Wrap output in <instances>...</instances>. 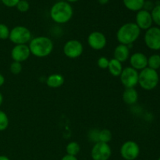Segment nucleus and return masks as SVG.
Segmentation results:
<instances>
[{
    "instance_id": "1",
    "label": "nucleus",
    "mask_w": 160,
    "mask_h": 160,
    "mask_svg": "<svg viewBox=\"0 0 160 160\" xmlns=\"http://www.w3.org/2000/svg\"><path fill=\"white\" fill-rule=\"evenodd\" d=\"M31 54L37 58H45L49 56L54 49V43L50 38L38 36L32 38L28 43Z\"/></svg>"
},
{
    "instance_id": "2",
    "label": "nucleus",
    "mask_w": 160,
    "mask_h": 160,
    "mask_svg": "<svg viewBox=\"0 0 160 160\" xmlns=\"http://www.w3.org/2000/svg\"><path fill=\"white\" fill-rule=\"evenodd\" d=\"M52 20L58 24H64L70 21L73 16L71 4L66 1H59L52 6L49 12Z\"/></svg>"
},
{
    "instance_id": "3",
    "label": "nucleus",
    "mask_w": 160,
    "mask_h": 160,
    "mask_svg": "<svg viewBox=\"0 0 160 160\" xmlns=\"http://www.w3.org/2000/svg\"><path fill=\"white\" fill-rule=\"evenodd\" d=\"M141 29L135 23L129 22L123 23L120 27L117 32V39L121 45H132L139 38L141 35Z\"/></svg>"
},
{
    "instance_id": "4",
    "label": "nucleus",
    "mask_w": 160,
    "mask_h": 160,
    "mask_svg": "<svg viewBox=\"0 0 160 160\" xmlns=\"http://www.w3.org/2000/svg\"><path fill=\"white\" fill-rule=\"evenodd\" d=\"M159 82V76L157 70L146 67L141 70L138 76V84L145 91H152L156 88Z\"/></svg>"
},
{
    "instance_id": "5",
    "label": "nucleus",
    "mask_w": 160,
    "mask_h": 160,
    "mask_svg": "<svg viewBox=\"0 0 160 160\" xmlns=\"http://www.w3.org/2000/svg\"><path fill=\"white\" fill-rule=\"evenodd\" d=\"M9 41L14 45H28L32 39L30 29L24 26H16L10 30Z\"/></svg>"
},
{
    "instance_id": "6",
    "label": "nucleus",
    "mask_w": 160,
    "mask_h": 160,
    "mask_svg": "<svg viewBox=\"0 0 160 160\" xmlns=\"http://www.w3.org/2000/svg\"><path fill=\"white\" fill-rule=\"evenodd\" d=\"M139 72L131 67L123 68L121 74L120 75V80L122 85L125 88H134L138 84Z\"/></svg>"
},
{
    "instance_id": "7",
    "label": "nucleus",
    "mask_w": 160,
    "mask_h": 160,
    "mask_svg": "<svg viewBox=\"0 0 160 160\" xmlns=\"http://www.w3.org/2000/svg\"><path fill=\"white\" fill-rule=\"evenodd\" d=\"M62 51L63 54L69 59H78L83 54L84 45L81 41L77 39H70L64 44Z\"/></svg>"
},
{
    "instance_id": "8",
    "label": "nucleus",
    "mask_w": 160,
    "mask_h": 160,
    "mask_svg": "<svg viewBox=\"0 0 160 160\" xmlns=\"http://www.w3.org/2000/svg\"><path fill=\"white\" fill-rule=\"evenodd\" d=\"M144 41L149 49L153 51L160 50V28L152 27L145 31Z\"/></svg>"
},
{
    "instance_id": "9",
    "label": "nucleus",
    "mask_w": 160,
    "mask_h": 160,
    "mask_svg": "<svg viewBox=\"0 0 160 160\" xmlns=\"http://www.w3.org/2000/svg\"><path fill=\"white\" fill-rule=\"evenodd\" d=\"M120 156L125 160H135L140 154V147L134 141H127L120 147Z\"/></svg>"
},
{
    "instance_id": "10",
    "label": "nucleus",
    "mask_w": 160,
    "mask_h": 160,
    "mask_svg": "<svg viewBox=\"0 0 160 160\" xmlns=\"http://www.w3.org/2000/svg\"><path fill=\"white\" fill-rule=\"evenodd\" d=\"M112 155V149L108 143L96 142L91 151V156L93 160H109Z\"/></svg>"
},
{
    "instance_id": "11",
    "label": "nucleus",
    "mask_w": 160,
    "mask_h": 160,
    "mask_svg": "<svg viewBox=\"0 0 160 160\" xmlns=\"http://www.w3.org/2000/svg\"><path fill=\"white\" fill-rule=\"evenodd\" d=\"M87 41L89 47L95 51L102 50L107 45V38L101 31H92L88 37Z\"/></svg>"
},
{
    "instance_id": "12",
    "label": "nucleus",
    "mask_w": 160,
    "mask_h": 160,
    "mask_svg": "<svg viewBox=\"0 0 160 160\" xmlns=\"http://www.w3.org/2000/svg\"><path fill=\"white\" fill-rule=\"evenodd\" d=\"M31 52L28 45H16L12 48L10 52L11 58L15 62H23L29 59Z\"/></svg>"
},
{
    "instance_id": "13",
    "label": "nucleus",
    "mask_w": 160,
    "mask_h": 160,
    "mask_svg": "<svg viewBox=\"0 0 160 160\" xmlns=\"http://www.w3.org/2000/svg\"><path fill=\"white\" fill-rule=\"evenodd\" d=\"M135 23L137 26L142 30L147 31L152 27V18L151 12L145 9H141L137 12L135 16Z\"/></svg>"
},
{
    "instance_id": "14",
    "label": "nucleus",
    "mask_w": 160,
    "mask_h": 160,
    "mask_svg": "<svg viewBox=\"0 0 160 160\" xmlns=\"http://www.w3.org/2000/svg\"><path fill=\"white\" fill-rule=\"evenodd\" d=\"M129 60L131 67L138 71H141L148 67V57L146 55L140 52H137L131 55Z\"/></svg>"
},
{
    "instance_id": "15",
    "label": "nucleus",
    "mask_w": 160,
    "mask_h": 160,
    "mask_svg": "<svg viewBox=\"0 0 160 160\" xmlns=\"http://www.w3.org/2000/svg\"><path fill=\"white\" fill-rule=\"evenodd\" d=\"M131 56V52H130L129 46L119 44L113 51V58L117 60L120 61V62H124L128 60Z\"/></svg>"
},
{
    "instance_id": "16",
    "label": "nucleus",
    "mask_w": 160,
    "mask_h": 160,
    "mask_svg": "<svg viewBox=\"0 0 160 160\" xmlns=\"http://www.w3.org/2000/svg\"><path fill=\"white\" fill-rule=\"evenodd\" d=\"M122 98L127 105H134L138 100V93L135 88H125Z\"/></svg>"
},
{
    "instance_id": "17",
    "label": "nucleus",
    "mask_w": 160,
    "mask_h": 160,
    "mask_svg": "<svg viewBox=\"0 0 160 160\" xmlns=\"http://www.w3.org/2000/svg\"><path fill=\"white\" fill-rule=\"evenodd\" d=\"M63 76L60 73H52L49 75L46 79V84L51 88H59L64 84Z\"/></svg>"
},
{
    "instance_id": "18",
    "label": "nucleus",
    "mask_w": 160,
    "mask_h": 160,
    "mask_svg": "<svg viewBox=\"0 0 160 160\" xmlns=\"http://www.w3.org/2000/svg\"><path fill=\"white\" fill-rule=\"evenodd\" d=\"M107 70H109V73H110L112 76L118 78V77H120V75L121 74L122 71H123V63L120 62V61L115 59L114 58H112V59H109V67H108Z\"/></svg>"
},
{
    "instance_id": "19",
    "label": "nucleus",
    "mask_w": 160,
    "mask_h": 160,
    "mask_svg": "<svg viewBox=\"0 0 160 160\" xmlns=\"http://www.w3.org/2000/svg\"><path fill=\"white\" fill-rule=\"evenodd\" d=\"M145 0H123L125 7L132 12H138L143 9Z\"/></svg>"
},
{
    "instance_id": "20",
    "label": "nucleus",
    "mask_w": 160,
    "mask_h": 160,
    "mask_svg": "<svg viewBox=\"0 0 160 160\" xmlns=\"http://www.w3.org/2000/svg\"><path fill=\"white\" fill-rule=\"evenodd\" d=\"M80 151H81V146L77 142H70V143L67 144V147H66L67 154L70 155V156H78Z\"/></svg>"
},
{
    "instance_id": "21",
    "label": "nucleus",
    "mask_w": 160,
    "mask_h": 160,
    "mask_svg": "<svg viewBox=\"0 0 160 160\" xmlns=\"http://www.w3.org/2000/svg\"><path fill=\"white\" fill-rule=\"evenodd\" d=\"M148 67L152 70H157L160 68V56L153 54L148 58Z\"/></svg>"
},
{
    "instance_id": "22",
    "label": "nucleus",
    "mask_w": 160,
    "mask_h": 160,
    "mask_svg": "<svg viewBox=\"0 0 160 160\" xmlns=\"http://www.w3.org/2000/svg\"><path fill=\"white\" fill-rule=\"evenodd\" d=\"M112 133L109 129H102L98 132V142L108 143L112 140Z\"/></svg>"
},
{
    "instance_id": "23",
    "label": "nucleus",
    "mask_w": 160,
    "mask_h": 160,
    "mask_svg": "<svg viewBox=\"0 0 160 160\" xmlns=\"http://www.w3.org/2000/svg\"><path fill=\"white\" fill-rule=\"evenodd\" d=\"M9 120L7 114L0 109V131H4L9 127Z\"/></svg>"
},
{
    "instance_id": "24",
    "label": "nucleus",
    "mask_w": 160,
    "mask_h": 160,
    "mask_svg": "<svg viewBox=\"0 0 160 160\" xmlns=\"http://www.w3.org/2000/svg\"><path fill=\"white\" fill-rule=\"evenodd\" d=\"M151 16L152 18L153 23H156L157 27H160V4L156 5L153 8L152 10L151 11Z\"/></svg>"
},
{
    "instance_id": "25",
    "label": "nucleus",
    "mask_w": 160,
    "mask_h": 160,
    "mask_svg": "<svg viewBox=\"0 0 160 160\" xmlns=\"http://www.w3.org/2000/svg\"><path fill=\"white\" fill-rule=\"evenodd\" d=\"M10 29L6 24L0 23V40H7L9 39Z\"/></svg>"
},
{
    "instance_id": "26",
    "label": "nucleus",
    "mask_w": 160,
    "mask_h": 160,
    "mask_svg": "<svg viewBox=\"0 0 160 160\" xmlns=\"http://www.w3.org/2000/svg\"><path fill=\"white\" fill-rule=\"evenodd\" d=\"M22 70H23V66H22L21 62L13 61L12 62H11L10 66H9V70L13 75L20 74L22 72Z\"/></svg>"
},
{
    "instance_id": "27",
    "label": "nucleus",
    "mask_w": 160,
    "mask_h": 160,
    "mask_svg": "<svg viewBox=\"0 0 160 160\" xmlns=\"http://www.w3.org/2000/svg\"><path fill=\"white\" fill-rule=\"evenodd\" d=\"M16 8L20 12H26L30 9V3L26 0H20Z\"/></svg>"
},
{
    "instance_id": "28",
    "label": "nucleus",
    "mask_w": 160,
    "mask_h": 160,
    "mask_svg": "<svg viewBox=\"0 0 160 160\" xmlns=\"http://www.w3.org/2000/svg\"><path fill=\"white\" fill-rule=\"evenodd\" d=\"M109 59L108 58L105 57V56H102V57L98 58V59L97 60V65L102 70H106L109 67Z\"/></svg>"
},
{
    "instance_id": "29",
    "label": "nucleus",
    "mask_w": 160,
    "mask_h": 160,
    "mask_svg": "<svg viewBox=\"0 0 160 160\" xmlns=\"http://www.w3.org/2000/svg\"><path fill=\"white\" fill-rule=\"evenodd\" d=\"M98 132H99L98 130H91V131L88 134V138L90 139V141L95 142V143L98 142Z\"/></svg>"
},
{
    "instance_id": "30",
    "label": "nucleus",
    "mask_w": 160,
    "mask_h": 160,
    "mask_svg": "<svg viewBox=\"0 0 160 160\" xmlns=\"http://www.w3.org/2000/svg\"><path fill=\"white\" fill-rule=\"evenodd\" d=\"M2 4L5 6L9 8H12L16 7L17 5L18 4V2H20V0H1Z\"/></svg>"
},
{
    "instance_id": "31",
    "label": "nucleus",
    "mask_w": 160,
    "mask_h": 160,
    "mask_svg": "<svg viewBox=\"0 0 160 160\" xmlns=\"http://www.w3.org/2000/svg\"><path fill=\"white\" fill-rule=\"evenodd\" d=\"M155 6L156 5H155V3L152 1H151V0H145V3H144L143 9L148 11V12H151L153 9V8L155 7Z\"/></svg>"
},
{
    "instance_id": "32",
    "label": "nucleus",
    "mask_w": 160,
    "mask_h": 160,
    "mask_svg": "<svg viewBox=\"0 0 160 160\" xmlns=\"http://www.w3.org/2000/svg\"><path fill=\"white\" fill-rule=\"evenodd\" d=\"M61 160H78V159L76 156H70V155L67 154L66 156H64L62 159H61Z\"/></svg>"
},
{
    "instance_id": "33",
    "label": "nucleus",
    "mask_w": 160,
    "mask_h": 160,
    "mask_svg": "<svg viewBox=\"0 0 160 160\" xmlns=\"http://www.w3.org/2000/svg\"><path fill=\"white\" fill-rule=\"evenodd\" d=\"M5 81H6L5 77L2 73H0V87H2L5 84Z\"/></svg>"
},
{
    "instance_id": "34",
    "label": "nucleus",
    "mask_w": 160,
    "mask_h": 160,
    "mask_svg": "<svg viewBox=\"0 0 160 160\" xmlns=\"http://www.w3.org/2000/svg\"><path fill=\"white\" fill-rule=\"evenodd\" d=\"M98 2V3L101 5H106L107 4L108 2H109V0H97Z\"/></svg>"
},
{
    "instance_id": "35",
    "label": "nucleus",
    "mask_w": 160,
    "mask_h": 160,
    "mask_svg": "<svg viewBox=\"0 0 160 160\" xmlns=\"http://www.w3.org/2000/svg\"><path fill=\"white\" fill-rule=\"evenodd\" d=\"M0 160H10L9 157H7L6 156H3V155H1L0 156Z\"/></svg>"
},
{
    "instance_id": "36",
    "label": "nucleus",
    "mask_w": 160,
    "mask_h": 160,
    "mask_svg": "<svg viewBox=\"0 0 160 160\" xmlns=\"http://www.w3.org/2000/svg\"><path fill=\"white\" fill-rule=\"evenodd\" d=\"M2 102H3V95H2V94L0 92V106H2Z\"/></svg>"
},
{
    "instance_id": "37",
    "label": "nucleus",
    "mask_w": 160,
    "mask_h": 160,
    "mask_svg": "<svg viewBox=\"0 0 160 160\" xmlns=\"http://www.w3.org/2000/svg\"><path fill=\"white\" fill-rule=\"evenodd\" d=\"M65 1L69 3H73V2H76L79 1V0H65Z\"/></svg>"
},
{
    "instance_id": "38",
    "label": "nucleus",
    "mask_w": 160,
    "mask_h": 160,
    "mask_svg": "<svg viewBox=\"0 0 160 160\" xmlns=\"http://www.w3.org/2000/svg\"><path fill=\"white\" fill-rule=\"evenodd\" d=\"M158 160H160V157L159 158V159H158Z\"/></svg>"
},
{
    "instance_id": "39",
    "label": "nucleus",
    "mask_w": 160,
    "mask_h": 160,
    "mask_svg": "<svg viewBox=\"0 0 160 160\" xmlns=\"http://www.w3.org/2000/svg\"><path fill=\"white\" fill-rule=\"evenodd\" d=\"M26 1H29V0H26Z\"/></svg>"
},
{
    "instance_id": "40",
    "label": "nucleus",
    "mask_w": 160,
    "mask_h": 160,
    "mask_svg": "<svg viewBox=\"0 0 160 160\" xmlns=\"http://www.w3.org/2000/svg\"><path fill=\"white\" fill-rule=\"evenodd\" d=\"M159 70H160V68H159Z\"/></svg>"
}]
</instances>
